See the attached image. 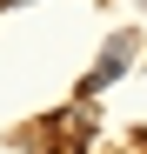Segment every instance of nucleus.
<instances>
[{
  "instance_id": "nucleus-1",
  "label": "nucleus",
  "mask_w": 147,
  "mask_h": 154,
  "mask_svg": "<svg viewBox=\"0 0 147 154\" xmlns=\"http://www.w3.org/2000/svg\"><path fill=\"white\" fill-rule=\"evenodd\" d=\"M120 54H127V40H114V54H107L100 67H94V74H87V87H80V94H100L107 81H120V74H127V60H120Z\"/></svg>"
},
{
  "instance_id": "nucleus-2",
  "label": "nucleus",
  "mask_w": 147,
  "mask_h": 154,
  "mask_svg": "<svg viewBox=\"0 0 147 154\" xmlns=\"http://www.w3.org/2000/svg\"><path fill=\"white\" fill-rule=\"evenodd\" d=\"M140 141H147V134H140Z\"/></svg>"
}]
</instances>
